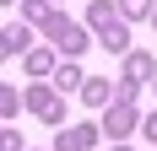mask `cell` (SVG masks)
I'll list each match as a JSON object with an SVG mask.
<instances>
[{"label":"cell","mask_w":157,"mask_h":151,"mask_svg":"<svg viewBox=\"0 0 157 151\" xmlns=\"http://www.w3.org/2000/svg\"><path fill=\"white\" fill-rule=\"evenodd\" d=\"M54 38H60V43H65V49H71V54H76V49H81V43H87V38H81V32H76V27H71V22H54Z\"/></svg>","instance_id":"obj_1"}]
</instances>
